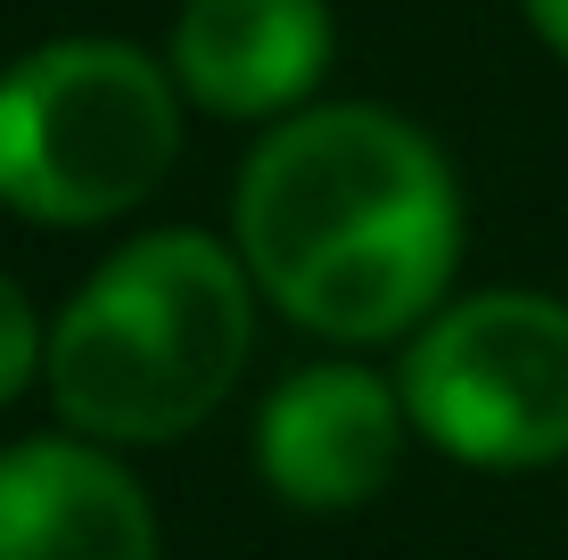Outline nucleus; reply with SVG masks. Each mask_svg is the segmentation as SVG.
Here are the masks:
<instances>
[{
	"label": "nucleus",
	"instance_id": "1",
	"mask_svg": "<svg viewBox=\"0 0 568 560\" xmlns=\"http://www.w3.org/2000/svg\"><path fill=\"white\" fill-rule=\"evenodd\" d=\"M240 247L288 322L396 338L462 256L454 173L387 108H313L240 173Z\"/></svg>",
	"mask_w": 568,
	"mask_h": 560
},
{
	"label": "nucleus",
	"instance_id": "2",
	"mask_svg": "<svg viewBox=\"0 0 568 560\" xmlns=\"http://www.w3.org/2000/svg\"><path fill=\"white\" fill-rule=\"evenodd\" d=\"M247 363V281L199 231H156L100 264L50 330V396L108 446L199 429Z\"/></svg>",
	"mask_w": 568,
	"mask_h": 560
},
{
	"label": "nucleus",
	"instance_id": "3",
	"mask_svg": "<svg viewBox=\"0 0 568 560\" xmlns=\"http://www.w3.org/2000/svg\"><path fill=\"white\" fill-rule=\"evenodd\" d=\"M182 149L165 74L124 42H50L0 74V206L26 223H108Z\"/></svg>",
	"mask_w": 568,
	"mask_h": 560
},
{
	"label": "nucleus",
	"instance_id": "4",
	"mask_svg": "<svg viewBox=\"0 0 568 560\" xmlns=\"http://www.w3.org/2000/svg\"><path fill=\"white\" fill-rule=\"evenodd\" d=\"M404 404L454 461L536 470L568 454V305L469 297L404 363Z\"/></svg>",
	"mask_w": 568,
	"mask_h": 560
},
{
	"label": "nucleus",
	"instance_id": "5",
	"mask_svg": "<svg viewBox=\"0 0 568 560\" xmlns=\"http://www.w3.org/2000/svg\"><path fill=\"white\" fill-rule=\"evenodd\" d=\"M256 454H264L272 495H288L305 511H346L387 487V470L404 454V420H396V396L371 371L322 363V371H297L264 404Z\"/></svg>",
	"mask_w": 568,
	"mask_h": 560
},
{
	"label": "nucleus",
	"instance_id": "6",
	"mask_svg": "<svg viewBox=\"0 0 568 560\" xmlns=\"http://www.w3.org/2000/svg\"><path fill=\"white\" fill-rule=\"evenodd\" d=\"M0 560H156V511L108 454L33 437L0 454Z\"/></svg>",
	"mask_w": 568,
	"mask_h": 560
},
{
	"label": "nucleus",
	"instance_id": "7",
	"mask_svg": "<svg viewBox=\"0 0 568 560\" xmlns=\"http://www.w3.org/2000/svg\"><path fill=\"white\" fill-rule=\"evenodd\" d=\"M329 67L322 0H190L173 26V74L214 115H272Z\"/></svg>",
	"mask_w": 568,
	"mask_h": 560
},
{
	"label": "nucleus",
	"instance_id": "8",
	"mask_svg": "<svg viewBox=\"0 0 568 560\" xmlns=\"http://www.w3.org/2000/svg\"><path fill=\"white\" fill-rule=\"evenodd\" d=\"M33 363H50V338L33 322V297L17 281H0V404H17V388L33 379Z\"/></svg>",
	"mask_w": 568,
	"mask_h": 560
},
{
	"label": "nucleus",
	"instance_id": "9",
	"mask_svg": "<svg viewBox=\"0 0 568 560\" xmlns=\"http://www.w3.org/2000/svg\"><path fill=\"white\" fill-rule=\"evenodd\" d=\"M527 17H536V33L568 58V0H527Z\"/></svg>",
	"mask_w": 568,
	"mask_h": 560
}]
</instances>
